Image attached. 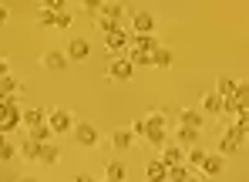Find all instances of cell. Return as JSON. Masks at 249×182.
<instances>
[{
	"mask_svg": "<svg viewBox=\"0 0 249 182\" xmlns=\"http://www.w3.org/2000/svg\"><path fill=\"white\" fill-rule=\"evenodd\" d=\"M20 108H17V101L14 98H7V101H0V132H10V128H17L20 125Z\"/></svg>",
	"mask_w": 249,
	"mask_h": 182,
	"instance_id": "1",
	"label": "cell"
},
{
	"mask_svg": "<svg viewBox=\"0 0 249 182\" xmlns=\"http://www.w3.org/2000/svg\"><path fill=\"white\" fill-rule=\"evenodd\" d=\"M47 125H51V132L54 135H64V132H71L74 125H71V111L68 108H51L47 111Z\"/></svg>",
	"mask_w": 249,
	"mask_h": 182,
	"instance_id": "2",
	"label": "cell"
},
{
	"mask_svg": "<svg viewBox=\"0 0 249 182\" xmlns=\"http://www.w3.org/2000/svg\"><path fill=\"white\" fill-rule=\"evenodd\" d=\"M243 142H246V135L239 132V125H232V128H226V132H222V138H219V155H229V152H239V148H243Z\"/></svg>",
	"mask_w": 249,
	"mask_h": 182,
	"instance_id": "3",
	"label": "cell"
},
{
	"mask_svg": "<svg viewBox=\"0 0 249 182\" xmlns=\"http://www.w3.org/2000/svg\"><path fill=\"white\" fill-rule=\"evenodd\" d=\"M128 24H131V34H155V17H152V10H135V14L128 17Z\"/></svg>",
	"mask_w": 249,
	"mask_h": 182,
	"instance_id": "4",
	"label": "cell"
},
{
	"mask_svg": "<svg viewBox=\"0 0 249 182\" xmlns=\"http://www.w3.org/2000/svg\"><path fill=\"white\" fill-rule=\"evenodd\" d=\"M74 142L84 145V148H94V145L101 142V135H98V128H94L91 122H78V125H74Z\"/></svg>",
	"mask_w": 249,
	"mask_h": 182,
	"instance_id": "5",
	"label": "cell"
},
{
	"mask_svg": "<svg viewBox=\"0 0 249 182\" xmlns=\"http://www.w3.org/2000/svg\"><path fill=\"white\" fill-rule=\"evenodd\" d=\"M159 162L172 169V165H185V148L182 145H175V142H168L165 148H162V155H159Z\"/></svg>",
	"mask_w": 249,
	"mask_h": 182,
	"instance_id": "6",
	"label": "cell"
},
{
	"mask_svg": "<svg viewBox=\"0 0 249 182\" xmlns=\"http://www.w3.org/2000/svg\"><path fill=\"white\" fill-rule=\"evenodd\" d=\"M131 74H135V68L128 57H115L108 64V78H115V81H131Z\"/></svg>",
	"mask_w": 249,
	"mask_h": 182,
	"instance_id": "7",
	"label": "cell"
},
{
	"mask_svg": "<svg viewBox=\"0 0 249 182\" xmlns=\"http://www.w3.org/2000/svg\"><path fill=\"white\" fill-rule=\"evenodd\" d=\"M128 47L155 54V51H159V37H155V34H128Z\"/></svg>",
	"mask_w": 249,
	"mask_h": 182,
	"instance_id": "8",
	"label": "cell"
},
{
	"mask_svg": "<svg viewBox=\"0 0 249 182\" xmlns=\"http://www.w3.org/2000/svg\"><path fill=\"white\" fill-rule=\"evenodd\" d=\"M222 169H226V162H222V155H219V152L206 155V162L199 165V172H202L206 179H215V176H222Z\"/></svg>",
	"mask_w": 249,
	"mask_h": 182,
	"instance_id": "9",
	"label": "cell"
},
{
	"mask_svg": "<svg viewBox=\"0 0 249 182\" xmlns=\"http://www.w3.org/2000/svg\"><path fill=\"white\" fill-rule=\"evenodd\" d=\"M68 61H88V54H91V44L84 41V37H71V44H68Z\"/></svg>",
	"mask_w": 249,
	"mask_h": 182,
	"instance_id": "10",
	"label": "cell"
},
{
	"mask_svg": "<svg viewBox=\"0 0 249 182\" xmlns=\"http://www.w3.org/2000/svg\"><path fill=\"white\" fill-rule=\"evenodd\" d=\"M178 125H185V128H196V132H202V125H206V115H199L196 108H182V111H178Z\"/></svg>",
	"mask_w": 249,
	"mask_h": 182,
	"instance_id": "11",
	"label": "cell"
},
{
	"mask_svg": "<svg viewBox=\"0 0 249 182\" xmlns=\"http://www.w3.org/2000/svg\"><path fill=\"white\" fill-rule=\"evenodd\" d=\"M172 142H175V145H182V148H185V145L192 148V145H199V132H196V128H185V125H175Z\"/></svg>",
	"mask_w": 249,
	"mask_h": 182,
	"instance_id": "12",
	"label": "cell"
},
{
	"mask_svg": "<svg viewBox=\"0 0 249 182\" xmlns=\"http://www.w3.org/2000/svg\"><path fill=\"white\" fill-rule=\"evenodd\" d=\"M41 61H44L47 71H64V68H68V54H64V51H47Z\"/></svg>",
	"mask_w": 249,
	"mask_h": 182,
	"instance_id": "13",
	"label": "cell"
},
{
	"mask_svg": "<svg viewBox=\"0 0 249 182\" xmlns=\"http://www.w3.org/2000/svg\"><path fill=\"white\" fill-rule=\"evenodd\" d=\"M145 182H168V169L159 159H152V162L145 165Z\"/></svg>",
	"mask_w": 249,
	"mask_h": 182,
	"instance_id": "14",
	"label": "cell"
},
{
	"mask_svg": "<svg viewBox=\"0 0 249 182\" xmlns=\"http://www.w3.org/2000/svg\"><path fill=\"white\" fill-rule=\"evenodd\" d=\"M105 47H108V51H111V54H118V57H124V47H128V34H108V37H105Z\"/></svg>",
	"mask_w": 249,
	"mask_h": 182,
	"instance_id": "15",
	"label": "cell"
},
{
	"mask_svg": "<svg viewBox=\"0 0 249 182\" xmlns=\"http://www.w3.org/2000/svg\"><path fill=\"white\" fill-rule=\"evenodd\" d=\"M124 57L131 61V68H152V54H148V51H135V47H128Z\"/></svg>",
	"mask_w": 249,
	"mask_h": 182,
	"instance_id": "16",
	"label": "cell"
},
{
	"mask_svg": "<svg viewBox=\"0 0 249 182\" xmlns=\"http://www.w3.org/2000/svg\"><path fill=\"white\" fill-rule=\"evenodd\" d=\"M41 142H34V138H27V142H20V159H27V162H37L41 159Z\"/></svg>",
	"mask_w": 249,
	"mask_h": 182,
	"instance_id": "17",
	"label": "cell"
},
{
	"mask_svg": "<svg viewBox=\"0 0 249 182\" xmlns=\"http://www.w3.org/2000/svg\"><path fill=\"white\" fill-rule=\"evenodd\" d=\"M20 122H24L27 128H37V125H44V122H47V115H44L41 108H24V115H20Z\"/></svg>",
	"mask_w": 249,
	"mask_h": 182,
	"instance_id": "18",
	"label": "cell"
},
{
	"mask_svg": "<svg viewBox=\"0 0 249 182\" xmlns=\"http://www.w3.org/2000/svg\"><path fill=\"white\" fill-rule=\"evenodd\" d=\"M98 17H105V20H122V24H124V7H122V3H101Z\"/></svg>",
	"mask_w": 249,
	"mask_h": 182,
	"instance_id": "19",
	"label": "cell"
},
{
	"mask_svg": "<svg viewBox=\"0 0 249 182\" xmlns=\"http://www.w3.org/2000/svg\"><path fill=\"white\" fill-rule=\"evenodd\" d=\"M131 142H135V135H131V128H115V132H111V145H115L118 152H124V148H128Z\"/></svg>",
	"mask_w": 249,
	"mask_h": 182,
	"instance_id": "20",
	"label": "cell"
},
{
	"mask_svg": "<svg viewBox=\"0 0 249 182\" xmlns=\"http://www.w3.org/2000/svg\"><path fill=\"white\" fill-rule=\"evenodd\" d=\"M206 148H202V145H192V148H189V152H185V165H189V169H199V165H202V162H206Z\"/></svg>",
	"mask_w": 249,
	"mask_h": 182,
	"instance_id": "21",
	"label": "cell"
},
{
	"mask_svg": "<svg viewBox=\"0 0 249 182\" xmlns=\"http://www.w3.org/2000/svg\"><path fill=\"white\" fill-rule=\"evenodd\" d=\"M152 68H159V71L172 68V51H168V47H159V51L152 54Z\"/></svg>",
	"mask_w": 249,
	"mask_h": 182,
	"instance_id": "22",
	"label": "cell"
},
{
	"mask_svg": "<svg viewBox=\"0 0 249 182\" xmlns=\"http://www.w3.org/2000/svg\"><path fill=\"white\" fill-rule=\"evenodd\" d=\"M202 108H206L209 115H222V98H219L215 91H209L206 98H202Z\"/></svg>",
	"mask_w": 249,
	"mask_h": 182,
	"instance_id": "23",
	"label": "cell"
},
{
	"mask_svg": "<svg viewBox=\"0 0 249 182\" xmlns=\"http://www.w3.org/2000/svg\"><path fill=\"white\" fill-rule=\"evenodd\" d=\"M232 91H236V81H232V78L222 74V78L215 81V94H219V98H232Z\"/></svg>",
	"mask_w": 249,
	"mask_h": 182,
	"instance_id": "24",
	"label": "cell"
},
{
	"mask_svg": "<svg viewBox=\"0 0 249 182\" xmlns=\"http://www.w3.org/2000/svg\"><path fill=\"white\" fill-rule=\"evenodd\" d=\"M27 138H34V142H41V145H47L51 138H54V132H51V125L44 122V125H37V128H31V135Z\"/></svg>",
	"mask_w": 249,
	"mask_h": 182,
	"instance_id": "25",
	"label": "cell"
},
{
	"mask_svg": "<svg viewBox=\"0 0 249 182\" xmlns=\"http://www.w3.org/2000/svg\"><path fill=\"white\" fill-rule=\"evenodd\" d=\"M98 31H105V37H108V34H122L124 24L122 20H105V17H98Z\"/></svg>",
	"mask_w": 249,
	"mask_h": 182,
	"instance_id": "26",
	"label": "cell"
},
{
	"mask_svg": "<svg viewBox=\"0 0 249 182\" xmlns=\"http://www.w3.org/2000/svg\"><path fill=\"white\" fill-rule=\"evenodd\" d=\"M57 159H61V148H57L54 142H47V145L41 148V162H47V165H54Z\"/></svg>",
	"mask_w": 249,
	"mask_h": 182,
	"instance_id": "27",
	"label": "cell"
},
{
	"mask_svg": "<svg viewBox=\"0 0 249 182\" xmlns=\"http://www.w3.org/2000/svg\"><path fill=\"white\" fill-rule=\"evenodd\" d=\"M189 179H192L189 165H172L168 169V182H189Z\"/></svg>",
	"mask_w": 249,
	"mask_h": 182,
	"instance_id": "28",
	"label": "cell"
},
{
	"mask_svg": "<svg viewBox=\"0 0 249 182\" xmlns=\"http://www.w3.org/2000/svg\"><path fill=\"white\" fill-rule=\"evenodd\" d=\"M14 155H17V145H14V142H7L3 132H0V162H10Z\"/></svg>",
	"mask_w": 249,
	"mask_h": 182,
	"instance_id": "29",
	"label": "cell"
},
{
	"mask_svg": "<svg viewBox=\"0 0 249 182\" xmlns=\"http://www.w3.org/2000/svg\"><path fill=\"white\" fill-rule=\"evenodd\" d=\"M131 135H148V115H138L135 122H131Z\"/></svg>",
	"mask_w": 249,
	"mask_h": 182,
	"instance_id": "30",
	"label": "cell"
},
{
	"mask_svg": "<svg viewBox=\"0 0 249 182\" xmlns=\"http://www.w3.org/2000/svg\"><path fill=\"white\" fill-rule=\"evenodd\" d=\"M108 179L111 182H124V165L115 159V162H108Z\"/></svg>",
	"mask_w": 249,
	"mask_h": 182,
	"instance_id": "31",
	"label": "cell"
},
{
	"mask_svg": "<svg viewBox=\"0 0 249 182\" xmlns=\"http://www.w3.org/2000/svg\"><path fill=\"white\" fill-rule=\"evenodd\" d=\"M232 98H236L239 105H249V81H236V91H232Z\"/></svg>",
	"mask_w": 249,
	"mask_h": 182,
	"instance_id": "32",
	"label": "cell"
},
{
	"mask_svg": "<svg viewBox=\"0 0 249 182\" xmlns=\"http://www.w3.org/2000/svg\"><path fill=\"white\" fill-rule=\"evenodd\" d=\"M37 24H41V27H54V24H57V14L44 7V10H41V17H37Z\"/></svg>",
	"mask_w": 249,
	"mask_h": 182,
	"instance_id": "33",
	"label": "cell"
},
{
	"mask_svg": "<svg viewBox=\"0 0 249 182\" xmlns=\"http://www.w3.org/2000/svg\"><path fill=\"white\" fill-rule=\"evenodd\" d=\"M71 24H74V14H71V10H61V14H57V24H54V27H61V31H68Z\"/></svg>",
	"mask_w": 249,
	"mask_h": 182,
	"instance_id": "34",
	"label": "cell"
},
{
	"mask_svg": "<svg viewBox=\"0 0 249 182\" xmlns=\"http://www.w3.org/2000/svg\"><path fill=\"white\" fill-rule=\"evenodd\" d=\"M0 78H7V61L0 57Z\"/></svg>",
	"mask_w": 249,
	"mask_h": 182,
	"instance_id": "35",
	"label": "cell"
},
{
	"mask_svg": "<svg viewBox=\"0 0 249 182\" xmlns=\"http://www.w3.org/2000/svg\"><path fill=\"white\" fill-rule=\"evenodd\" d=\"M0 24H7V7L0 3Z\"/></svg>",
	"mask_w": 249,
	"mask_h": 182,
	"instance_id": "36",
	"label": "cell"
},
{
	"mask_svg": "<svg viewBox=\"0 0 249 182\" xmlns=\"http://www.w3.org/2000/svg\"><path fill=\"white\" fill-rule=\"evenodd\" d=\"M74 182H94L91 176H74Z\"/></svg>",
	"mask_w": 249,
	"mask_h": 182,
	"instance_id": "37",
	"label": "cell"
},
{
	"mask_svg": "<svg viewBox=\"0 0 249 182\" xmlns=\"http://www.w3.org/2000/svg\"><path fill=\"white\" fill-rule=\"evenodd\" d=\"M17 182H34V179H31V176H24V179H17Z\"/></svg>",
	"mask_w": 249,
	"mask_h": 182,
	"instance_id": "38",
	"label": "cell"
},
{
	"mask_svg": "<svg viewBox=\"0 0 249 182\" xmlns=\"http://www.w3.org/2000/svg\"><path fill=\"white\" fill-rule=\"evenodd\" d=\"M189 182H202V179H196V176H192V179H189Z\"/></svg>",
	"mask_w": 249,
	"mask_h": 182,
	"instance_id": "39",
	"label": "cell"
},
{
	"mask_svg": "<svg viewBox=\"0 0 249 182\" xmlns=\"http://www.w3.org/2000/svg\"><path fill=\"white\" fill-rule=\"evenodd\" d=\"M105 182H111V179H105Z\"/></svg>",
	"mask_w": 249,
	"mask_h": 182,
	"instance_id": "40",
	"label": "cell"
}]
</instances>
